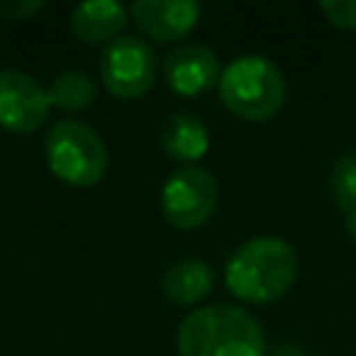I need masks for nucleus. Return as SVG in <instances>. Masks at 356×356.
Here are the masks:
<instances>
[{
  "label": "nucleus",
  "instance_id": "obj_10",
  "mask_svg": "<svg viewBox=\"0 0 356 356\" xmlns=\"http://www.w3.org/2000/svg\"><path fill=\"white\" fill-rule=\"evenodd\" d=\"M131 14L128 6L117 0H83L70 14V31L83 44H108L117 36H122V28L128 25Z\"/></svg>",
  "mask_w": 356,
  "mask_h": 356
},
{
  "label": "nucleus",
  "instance_id": "obj_11",
  "mask_svg": "<svg viewBox=\"0 0 356 356\" xmlns=\"http://www.w3.org/2000/svg\"><path fill=\"white\" fill-rule=\"evenodd\" d=\"M159 147L167 153V159L178 161L181 167H192L209 153L211 136L197 114L175 111L159 128Z\"/></svg>",
  "mask_w": 356,
  "mask_h": 356
},
{
  "label": "nucleus",
  "instance_id": "obj_12",
  "mask_svg": "<svg viewBox=\"0 0 356 356\" xmlns=\"http://www.w3.org/2000/svg\"><path fill=\"white\" fill-rule=\"evenodd\" d=\"M217 284V273L211 261L186 256L172 261L161 275V295L175 306H200Z\"/></svg>",
  "mask_w": 356,
  "mask_h": 356
},
{
  "label": "nucleus",
  "instance_id": "obj_5",
  "mask_svg": "<svg viewBox=\"0 0 356 356\" xmlns=\"http://www.w3.org/2000/svg\"><path fill=\"white\" fill-rule=\"evenodd\" d=\"M217 200L220 184L200 164L172 170L159 192L161 217L178 231H195L206 225L217 211Z\"/></svg>",
  "mask_w": 356,
  "mask_h": 356
},
{
  "label": "nucleus",
  "instance_id": "obj_7",
  "mask_svg": "<svg viewBox=\"0 0 356 356\" xmlns=\"http://www.w3.org/2000/svg\"><path fill=\"white\" fill-rule=\"evenodd\" d=\"M47 86L25 70H0V128L8 134H33L50 117Z\"/></svg>",
  "mask_w": 356,
  "mask_h": 356
},
{
  "label": "nucleus",
  "instance_id": "obj_16",
  "mask_svg": "<svg viewBox=\"0 0 356 356\" xmlns=\"http://www.w3.org/2000/svg\"><path fill=\"white\" fill-rule=\"evenodd\" d=\"M47 3L44 0H0V17L11 22H22L33 14H39Z\"/></svg>",
  "mask_w": 356,
  "mask_h": 356
},
{
  "label": "nucleus",
  "instance_id": "obj_8",
  "mask_svg": "<svg viewBox=\"0 0 356 356\" xmlns=\"http://www.w3.org/2000/svg\"><path fill=\"white\" fill-rule=\"evenodd\" d=\"M222 64L209 44L186 42L172 47L161 61V78L178 97H197L220 83Z\"/></svg>",
  "mask_w": 356,
  "mask_h": 356
},
{
  "label": "nucleus",
  "instance_id": "obj_9",
  "mask_svg": "<svg viewBox=\"0 0 356 356\" xmlns=\"http://www.w3.org/2000/svg\"><path fill=\"white\" fill-rule=\"evenodd\" d=\"M128 14L142 31V39L170 44L195 31L203 6L195 0H136L128 6Z\"/></svg>",
  "mask_w": 356,
  "mask_h": 356
},
{
  "label": "nucleus",
  "instance_id": "obj_2",
  "mask_svg": "<svg viewBox=\"0 0 356 356\" xmlns=\"http://www.w3.org/2000/svg\"><path fill=\"white\" fill-rule=\"evenodd\" d=\"M175 350L178 356H267V337L245 306L209 303L181 317Z\"/></svg>",
  "mask_w": 356,
  "mask_h": 356
},
{
  "label": "nucleus",
  "instance_id": "obj_13",
  "mask_svg": "<svg viewBox=\"0 0 356 356\" xmlns=\"http://www.w3.org/2000/svg\"><path fill=\"white\" fill-rule=\"evenodd\" d=\"M47 97H50V106H56L67 114H78V111H86L95 103L97 83L89 72L70 67V70H61L47 83Z\"/></svg>",
  "mask_w": 356,
  "mask_h": 356
},
{
  "label": "nucleus",
  "instance_id": "obj_15",
  "mask_svg": "<svg viewBox=\"0 0 356 356\" xmlns=\"http://www.w3.org/2000/svg\"><path fill=\"white\" fill-rule=\"evenodd\" d=\"M323 17L339 31H356V0H323Z\"/></svg>",
  "mask_w": 356,
  "mask_h": 356
},
{
  "label": "nucleus",
  "instance_id": "obj_3",
  "mask_svg": "<svg viewBox=\"0 0 356 356\" xmlns=\"http://www.w3.org/2000/svg\"><path fill=\"white\" fill-rule=\"evenodd\" d=\"M217 95L222 106L248 122H264L286 103V78L267 56H236L222 67Z\"/></svg>",
  "mask_w": 356,
  "mask_h": 356
},
{
  "label": "nucleus",
  "instance_id": "obj_17",
  "mask_svg": "<svg viewBox=\"0 0 356 356\" xmlns=\"http://www.w3.org/2000/svg\"><path fill=\"white\" fill-rule=\"evenodd\" d=\"M267 356H309L300 345H292V342H281V345H275Z\"/></svg>",
  "mask_w": 356,
  "mask_h": 356
},
{
  "label": "nucleus",
  "instance_id": "obj_6",
  "mask_svg": "<svg viewBox=\"0 0 356 356\" xmlns=\"http://www.w3.org/2000/svg\"><path fill=\"white\" fill-rule=\"evenodd\" d=\"M161 64L147 39L122 33L100 53V83L117 100H136L156 83Z\"/></svg>",
  "mask_w": 356,
  "mask_h": 356
},
{
  "label": "nucleus",
  "instance_id": "obj_18",
  "mask_svg": "<svg viewBox=\"0 0 356 356\" xmlns=\"http://www.w3.org/2000/svg\"><path fill=\"white\" fill-rule=\"evenodd\" d=\"M345 231H348V236L356 242V209L345 214Z\"/></svg>",
  "mask_w": 356,
  "mask_h": 356
},
{
  "label": "nucleus",
  "instance_id": "obj_14",
  "mask_svg": "<svg viewBox=\"0 0 356 356\" xmlns=\"http://www.w3.org/2000/svg\"><path fill=\"white\" fill-rule=\"evenodd\" d=\"M328 195L345 214L356 209V150H345L328 170Z\"/></svg>",
  "mask_w": 356,
  "mask_h": 356
},
{
  "label": "nucleus",
  "instance_id": "obj_4",
  "mask_svg": "<svg viewBox=\"0 0 356 356\" xmlns=\"http://www.w3.org/2000/svg\"><path fill=\"white\" fill-rule=\"evenodd\" d=\"M44 161L67 186H95L108 170V147L103 136L81 120H58L44 136Z\"/></svg>",
  "mask_w": 356,
  "mask_h": 356
},
{
  "label": "nucleus",
  "instance_id": "obj_1",
  "mask_svg": "<svg viewBox=\"0 0 356 356\" xmlns=\"http://www.w3.org/2000/svg\"><path fill=\"white\" fill-rule=\"evenodd\" d=\"M300 259L289 239L275 234H259L245 239L225 261V289L250 306L281 300L298 278Z\"/></svg>",
  "mask_w": 356,
  "mask_h": 356
}]
</instances>
